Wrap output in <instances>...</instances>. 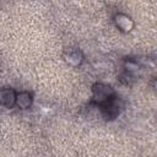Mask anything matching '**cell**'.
<instances>
[{"mask_svg":"<svg viewBox=\"0 0 157 157\" xmlns=\"http://www.w3.org/2000/svg\"><path fill=\"white\" fill-rule=\"evenodd\" d=\"M16 92L12 88H2L0 90V104L5 107H12L16 102Z\"/></svg>","mask_w":157,"mask_h":157,"instance_id":"cell-3","label":"cell"},{"mask_svg":"<svg viewBox=\"0 0 157 157\" xmlns=\"http://www.w3.org/2000/svg\"><path fill=\"white\" fill-rule=\"evenodd\" d=\"M125 69L129 74H137L141 70V66L135 60H126L125 61Z\"/></svg>","mask_w":157,"mask_h":157,"instance_id":"cell-7","label":"cell"},{"mask_svg":"<svg viewBox=\"0 0 157 157\" xmlns=\"http://www.w3.org/2000/svg\"><path fill=\"white\" fill-rule=\"evenodd\" d=\"M15 104L21 109H27L32 104V94L29 92H20L16 94Z\"/></svg>","mask_w":157,"mask_h":157,"instance_id":"cell-5","label":"cell"},{"mask_svg":"<svg viewBox=\"0 0 157 157\" xmlns=\"http://www.w3.org/2000/svg\"><path fill=\"white\" fill-rule=\"evenodd\" d=\"M92 93H93V101L101 105L114 98L113 88L104 83H96L92 87Z\"/></svg>","mask_w":157,"mask_h":157,"instance_id":"cell-1","label":"cell"},{"mask_svg":"<svg viewBox=\"0 0 157 157\" xmlns=\"http://www.w3.org/2000/svg\"><path fill=\"white\" fill-rule=\"evenodd\" d=\"M82 53L80 50H69V53L65 54V60L72 66H78L82 63Z\"/></svg>","mask_w":157,"mask_h":157,"instance_id":"cell-6","label":"cell"},{"mask_svg":"<svg viewBox=\"0 0 157 157\" xmlns=\"http://www.w3.org/2000/svg\"><path fill=\"white\" fill-rule=\"evenodd\" d=\"M119 108L120 107L118 104V101L114 97L110 101H108L107 103L102 104V113H103L105 119H114L119 114Z\"/></svg>","mask_w":157,"mask_h":157,"instance_id":"cell-2","label":"cell"},{"mask_svg":"<svg viewBox=\"0 0 157 157\" xmlns=\"http://www.w3.org/2000/svg\"><path fill=\"white\" fill-rule=\"evenodd\" d=\"M115 25H117V27L120 29V31H123V32H130L131 29H132V27H134V22H132V20L129 17V16H126V15H124V13H118L117 16H115Z\"/></svg>","mask_w":157,"mask_h":157,"instance_id":"cell-4","label":"cell"}]
</instances>
